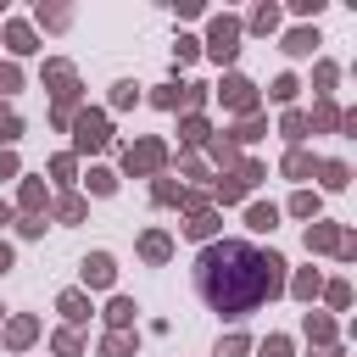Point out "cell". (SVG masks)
Masks as SVG:
<instances>
[{
  "label": "cell",
  "mask_w": 357,
  "mask_h": 357,
  "mask_svg": "<svg viewBox=\"0 0 357 357\" xmlns=\"http://www.w3.org/2000/svg\"><path fill=\"white\" fill-rule=\"evenodd\" d=\"M106 318H112V324L123 329V324L134 318V301H128V296H112V307H106Z\"/></svg>",
  "instance_id": "obj_12"
},
{
  "label": "cell",
  "mask_w": 357,
  "mask_h": 357,
  "mask_svg": "<svg viewBox=\"0 0 357 357\" xmlns=\"http://www.w3.org/2000/svg\"><path fill=\"white\" fill-rule=\"evenodd\" d=\"M56 212H61L67 223H78V218H84V201H78V195H61V201H56Z\"/></svg>",
  "instance_id": "obj_16"
},
{
  "label": "cell",
  "mask_w": 357,
  "mask_h": 357,
  "mask_svg": "<svg viewBox=\"0 0 357 357\" xmlns=\"http://www.w3.org/2000/svg\"><path fill=\"white\" fill-rule=\"evenodd\" d=\"M22 206H28V212H39V206H45V190H39V178H28V184H22Z\"/></svg>",
  "instance_id": "obj_15"
},
{
  "label": "cell",
  "mask_w": 357,
  "mask_h": 357,
  "mask_svg": "<svg viewBox=\"0 0 357 357\" xmlns=\"http://www.w3.org/2000/svg\"><path fill=\"white\" fill-rule=\"evenodd\" d=\"M223 100H229V106H240V112H245V106H251V100H257V89H251V84H245V78H240V73H229V78H223Z\"/></svg>",
  "instance_id": "obj_5"
},
{
  "label": "cell",
  "mask_w": 357,
  "mask_h": 357,
  "mask_svg": "<svg viewBox=\"0 0 357 357\" xmlns=\"http://www.w3.org/2000/svg\"><path fill=\"white\" fill-rule=\"evenodd\" d=\"M100 351H106V357H128V335H106Z\"/></svg>",
  "instance_id": "obj_23"
},
{
  "label": "cell",
  "mask_w": 357,
  "mask_h": 357,
  "mask_svg": "<svg viewBox=\"0 0 357 357\" xmlns=\"http://www.w3.org/2000/svg\"><path fill=\"white\" fill-rule=\"evenodd\" d=\"M273 218H279L273 206H251V212H245V223H251V229H273Z\"/></svg>",
  "instance_id": "obj_17"
},
{
  "label": "cell",
  "mask_w": 357,
  "mask_h": 357,
  "mask_svg": "<svg viewBox=\"0 0 357 357\" xmlns=\"http://www.w3.org/2000/svg\"><path fill=\"white\" fill-rule=\"evenodd\" d=\"M106 139H112L106 117H100V112H84V117H78V151H100Z\"/></svg>",
  "instance_id": "obj_3"
},
{
  "label": "cell",
  "mask_w": 357,
  "mask_h": 357,
  "mask_svg": "<svg viewBox=\"0 0 357 357\" xmlns=\"http://www.w3.org/2000/svg\"><path fill=\"white\" fill-rule=\"evenodd\" d=\"M162 162V145H139V151H128V173L134 167H156Z\"/></svg>",
  "instance_id": "obj_9"
},
{
  "label": "cell",
  "mask_w": 357,
  "mask_h": 357,
  "mask_svg": "<svg viewBox=\"0 0 357 357\" xmlns=\"http://www.w3.org/2000/svg\"><path fill=\"white\" fill-rule=\"evenodd\" d=\"M324 184L340 190V184H346V167H340V162H324Z\"/></svg>",
  "instance_id": "obj_22"
},
{
  "label": "cell",
  "mask_w": 357,
  "mask_h": 357,
  "mask_svg": "<svg viewBox=\"0 0 357 357\" xmlns=\"http://www.w3.org/2000/svg\"><path fill=\"white\" fill-rule=\"evenodd\" d=\"M212 229H218V218H212V212H201V218H190V223H184V234H190V240H206Z\"/></svg>",
  "instance_id": "obj_11"
},
{
  "label": "cell",
  "mask_w": 357,
  "mask_h": 357,
  "mask_svg": "<svg viewBox=\"0 0 357 357\" xmlns=\"http://www.w3.org/2000/svg\"><path fill=\"white\" fill-rule=\"evenodd\" d=\"M56 351H61V357H78V335L61 329V335H56Z\"/></svg>",
  "instance_id": "obj_27"
},
{
  "label": "cell",
  "mask_w": 357,
  "mask_h": 357,
  "mask_svg": "<svg viewBox=\"0 0 357 357\" xmlns=\"http://www.w3.org/2000/svg\"><path fill=\"white\" fill-rule=\"evenodd\" d=\"M184 139H190V145H195V139H206V123H201V117H190V123H184Z\"/></svg>",
  "instance_id": "obj_29"
},
{
  "label": "cell",
  "mask_w": 357,
  "mask_h": 357,
  "mask_svg": "<svg viewBox=\"0 0 357 357\" xmlns=\"http://www.w3.org/2000/svg\"><path fill=\"white\" fill-rule=\"evenodd\" d=\"M56 307H61V312H67V318H73V324H78V318H89V301H84V296H78V290H67V296H61V301H56Z\"/></svg>",
  "instance_id": "obj_10"
},
{
  "label": "cell",
  "mask_w": 357,
  "mask_h": 357,
  "mask_svg": "<svg viewBox=\"0 0 357 357\" xmlns=\"http://www.w3.org/2000/svg\"><path fill=\"white\" fill-rule=\"evenodd\" d=\"M301 134H307V117L290 112V117H284V139H301Z\"/></svg>",
  "instance_id": "obj_20"
},
{
  "label": "cell",
  "mask_w": 357,
  "mask_h": 357,
  "mask_svg": "<svg viewBox=\"0 0 357 357\" xmlns=\"http://www.w3.org/2000/svg\"><path fill=\"white\" fill-rule=\"evenodd\" d=\"M234 50H240V22L234 17H218L212 33H206V56L212 61H234Z\"/></svg>",
  "instance_id": "obj_2"
},
{
  "label": "cell",
  "mask_w": 357,
  "mask_h": 357,
  "mask_svg": "<svg viewBox=\"0 0 357 357\" xmlns=\"http://www.w3.org/2000/svg\"><path fill=\"white\" fill-rule=\"evenodd\" d=\"M134 100H139V89H134V84H117V95H112V106H134Z\"/></svg>",
  "instance_id": "obj_26"
},
{
  "label": "cell",
  "mask_w": 357,
  "mask_h": 357,
  "mask_svg": "<svg viewBox=\"0 0 357 357\" xmlns=\"http://www.w3.org/2000/svg\"><path fill=\"white\" fill-rule=\"evenodd\" d=\"M290 212H296V218H312V212H318V195H307V190H301V195L290 201Z\"/></svg>",
  "instance_id": "obj_18"
},
{
  "label": "cell",
  "mask_w": 357,
  "mask_h": 357,
  "mask_svg": "<svg viewBox=\"0 0 357 357\" xmlns=\"http://www.w3.org/2000/svg\"><path fill=\"white\" fill-rule=\"evenodd\" d=\"M6 268H11V245H0V273H6Z\"/></svg>",
  "instance_id": "obj_34"
},
{
  "label": "cell",
  "mask_w": 357,
  "mask_h": 357,
  "mask_svg": "<svg viewBox=\"0 0 357 357\" xmlns=\"http://www.w3.org/2000/svg\"><path fill=\"white\" fill-rule=\"evenodd\" d=\"M6 218H11V212H6V201H0V223H6Z\"/></svg>",
  "instance_id": "obj_35"
},
{
  "label": "cell",
  "mask_w": 357,
  "mask_h": 357,
  "mask_svg": "<svg viewBox=\"0 0 357 357\" xmlns=\"http://www.w3.org/2000/svg\"><path fill=\"white\" fill-rule=\"evenodd\" d=\"M11 173H17V156H11V151H0V178H11Z\"/></svg>",
  "instance_id": "obj_32"
},
{
  "label": "cell",
  "mask_w": 357,
  "mask_h": 357,
  "mask_svg": "<svg viewBox=\"0 0 357 357\" xmlns=\"http://www.w3.org/2000/svg\"><path fill=\"white\" fill-rule=\"evenodd\" d=\"M307 245H335V229H307Z\"/></svg>",
  "instance_id": "obj_30"
},
{
  "label": "cell",
  "mask_w": 357,
  "mask_h": 357,
  "mask_svg": "<svg viewBox=\"0 0 357 357\" xmlns=\"http://www.w3.org/2000/svg\"><path fill=\"white\" fill-rule=\"evenodd\" d=\"M284 173H296V178H301V173H312V162H307L301 151H290V156H284Z\"/></svg>",
  "instance_id": "obj_21"
},
{
  "label": "cell",
  "mask_w": 357,
  "mask_h": 357,
  "mask_svg": "<svg viewBox=\"0 0 357 357\" xmlns=\"http://www.w3.org/2000/svg\"><path fill=\"white\" fill-rule=\"evenodd\" d=\"M0 89H17V67H0Z\"/></svg>",
  "instance_id": "obj_33"
},
{
  "label": "cell",
  "mask_w": 357,
  "mask_h": 357,
  "mask_svg": "<svg viewBox=\"0 0 357 357\" xmlns=\"http://www.w3.org/2000/svg\"><path fill=\"white\" fill-rule=\"evenodd\" d=\"M273 22H279V11H273V6H262V11H257V17H251V28H262V33H268V28H273Z\"/></svg>",
  "instance_id": "obj_25"
},
{
  "label": "cell",
  "mask_w": 357,
  "mask_h": 357,
  "mask_svg": "<svg viewBox=\"0 0 357 357\" xmlns=\"http://www.w3.org/2000/svg\"><path fill=\"white\" fill-rule=\"evenodd\" d=\"M112 273H117V262H112L106 251H95V257H84V284H112Z\"/></svg>",
  "instance_id": "obj_4"
},
{
  "label": "cell",
  "mask_w": 357,
  "mask_h": 357,
  "mask_svg": "<svg viewBox=\"0 0 357 357\" xmlns=\"http://www.w3.org/2000/svg\"><path fill=\"white\" fill-rule=\"evenodd\" d=\"M89 190H95V195H112V190H117V178H112L106 167H95V173H89Z\"/></svg>",
  "instance_id": "obj_14"
},
{
  "label": "cell",
  "mask_w": 357,
  "mask_h": 357,
  "mask_svg": "<svg viewBox=\"0 0 357 357\" xmlns=\"http://www.w3.org/2000/svg\"><path fill=\"white\" fill-rule=\"evenodd\" d=\"M296 95V78H273V100H290Z\"/></svg>",
  "instance_id": "obj_28"
},
{
  "label": "cell",
  "mask_w": 357,
  "mask_h": 357,
  "mask_svg": "<svg viewBox=\"0 0 357 357\" xmlns=\"http://www.w3.org/2000/svg\"><path fill=\"white\" fill-rule=\"evenodd\" d=\"M312 45H318V33H307V28H296V33H284V50H290V56H307Z\"/></svg>",
  "instance_id": "obj_8"
},
{
  "label": "cell",
  "mask_w": 357,
  "mask_h": 357,
  "mask_svg": "<svg viewBox=\"0 0 357 357\" xmlns=\"http://www.w3.org/2000/svg\"><path fill=\"white\" fill-rule=\"evenodd\" d=\"M139 251H145L151 262H162V257H167V234H145V240H139Z\"/></svg>",
  "instance_id": "obj_13"
},
{
  "label": "cell",
  "mask_w": 357,
  "mask_h": 357,
  "mask_svg": "<svg viewBox=\"0 0 357 357\" xmlns=\"http://www.w3.org/2000/svg\"><path fill=\"white\" fill-rule=\"evenodd\" d=\"M17 134H22V123H17V117H0V139H6V145H11V139H17Z\"/></svg>",
  "instance_id": "obj_31"
},
{
  "label": "cell",
  "mask_w": 357,
  "mask_h": 357,
  "mask_svg": "<svg viewBox=\"0 0 357 357\" xmlns=\"http://www.w3.org/2000/svg\"><path fill=\"white\" fill-rule=\"evenodd\" d=\"M6 45H11L17 56H28V50H33V33H28L22 22H11V28H6Z\"/></svg>",
  "instance_id": "obj_7"
},
{
  "label": "cell",
  "mask_w": 357,
  "mask_h": 357,
  "mask_svg": "<svg viewBox=\"0 0 357 357\" xmlns=\"http://www.w3.org/2000/svg\"><path fill=\"white\" fill-rule=\"evenodd\" d=\"M50 84H56V95H61V100H73V95H78V89H73V67H67V61H50Z\"/></svg>",
  "instance_id": "obj_6"
},
{
  "label": "cell",
  "mask_w": 357,
  "mask_h": 357,
  "mask_svg": "<svg viewBox=\"0 0 357 357\" xmlns=\"http://www.w3.org/2000/svg\"><path fill=\"white\" fill-rule=\"evenodd\" d=\"M218 357H245V340H240V335H229V340H218Z\"/></svg>",
  "instance_id": "obj_24"
},
{
  "label": "cell",
  "mask_w": 357,
  "mask_h": 357,
  "mask_svg": "<svg viewBox=\"0 0 357 357\" xmlns=\"http://www.w3.org/2000/svg\"><path fill=\"white\" fill-rule=\"evenodd\" d=\"M195 290L212 312L223 318H245L257 312L268 296L284 290V262L273 251H257L245 240H223V245H206L195 257Z\"/></svg>",
  "instance_id": "obj_1"
},
{
  "label": "cell",
  "mask_w": 357,
  "mask_h": 357,
  "mask_svg": "<svg viewBox=\"0 0 357 357\" xmlns=\"http://www.w3.org/2000/svg\"><path fill=\"white\" fill-rule=\"evenodd\" d=\"M262 357H290V340H284V335H268V340H262Z\"/></svg>",
  "instance_id": "obj_19"
}]
</instances>
